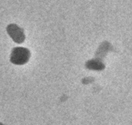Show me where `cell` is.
Instances as JSON below:
<instances>
[{"mask_svg":"<svg viewBox=\"0 0 132 125\" xmlns=\"http://www.w3.org/2000/svg\"><path fill=\"white\" fill-rule=\"evenodd\" d=\"M29 56L30 53L28 49L24 48L18 47L13 49L11 53V61L15 64L22 65L28 61Z\"/></svg>","mask_w":132,"mask_h":125,"instance_id":"cell-1","label":"cell"},{"mask_svg":"<svg viewBox=\"0 0 132 125\" xmlns=\"http://www.w3.org/2000/svg\"><path fill=\"white\" fill-rule=\"evenodd\" d=\"M7 32L15 42L21 43L24 40V35L23 31L16 25L11 24L7 27Z\"/></svg>","mask_w":132,"mask_h":125,"instance_id":"cell-2","label":"cell"}]
</instances>
